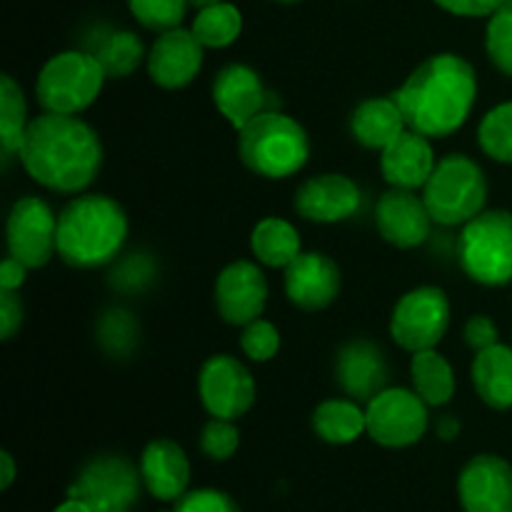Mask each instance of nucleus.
<instances>
[{
  "instance_id": "nucleus-1",
  "label": "nucleus",
  "mask_w": 512,
  "mask_h": 512,
  "mask_svg": "<svg viewBox=\"0 0 512 512\" xmlns=\"http://www.w3.org/2000/svg\"><path fill=\"white\" fill-rule=\"evenodd\" d=\"M18 158L30 178L55 193H80L103 165L98 133L78 115L43 113L30 120Z\"/></svg>"
},
{
  "instance_id": "nucleus-2",
  "label": "nucleus",
  "mask_w": 512,
  "mask_h": 512,
  "mask_svg": "<svg viewBox=\"0 0 512 512\" xmlns=\"http://www.w3.org/2000/svg\"><path fill=\"white\" fill-rule=\"evenodd\" d=\"M475 95L478 75L473 65L455 53H438L423 60L393 98L410 130L428 138H448L470 118Z\"/></svg>"
},
{
  "instance_id": "nucleus-3",
  "label": "nucleus",
  "mask_w": 512,
  "mask_h": 512,
  "mask_svg": "<svg viewBox=\"0 0 512 512\" xmlns=\"http://www.w3.org/2000/svg\"><path fill=\"white\" fill-rule=\"evenodd\" d=\"M125 238L128 215L108 195H78L58 215V255L78 270L108 265L118 258Z\"/></svg>"
},
{
  "instance_id": "nucleus-4",
  "label": "nucleus",
  "mask_w": 512,
  "mask_h": 512,
  "mask_svg": "<svg viewBox=\"0 0 512 512\" xmlns=\"http://www.w3.org/2000/svg\"><path fill=\"white\" fill-rule=\"evenodd\" d=\"M238 133L240 160L263 178H290L300 173L310 158V138L305 128L280 110H263Z\"/></svg>"
},
{
  "instance_id": "nucleus-5",
  "label": "nucleus",
  "mask_w": 512,
  "mask_h": 512,
  "mask_svg": "<svg viewBox=\"0 0 512 512\" xmlns=\"http://www.w3.org/2000/svg\"><path fill=\"white\" fill-rule=\"evenodd\" d=\"M423 200L433 215V223L445 228L465 225L483 213L488 200V180L483 168L468 155H445L425 183Z\"/></svg>"
},
{
  "instance_id": "nucleus-6",
  "label": "nucleus",
  "mask_w": 512,
  "mask_h": 512,
  "mask_svg": "<svg viewBox=\"0 0 512 512\" xmlns=\"http://www.w3.org/2000/svg\"><path fill=\"white\" fill-rule=\"evenodd\" d=\"M105 78L108 73L93 53L65 50L53 55L40 68L35 80V98L45 113L78 115L95 103Z\"/></svg>"
},
{
  "instance_id": "nucleus-7",
  "label": "nucleus",
  "mask_w": 512,
  "mask_h": 512,
  "mask_svg": "<svg viewBox=\"0 0 512 512\" xmlns=\"http://www.w3.org/2000/svg\"><path fill=\"white\" fill-rule=\"evenodd\" d=\"M460 265L465 275L485 288H500L512 280V213L483 210L460 233Z\"/></svg>"
},
{
  "instance_id": "nucleus-8",
  "label": "nucleus",
  "mask_w": 512,
  "mask_h": 512,
  "mask_svg": "<svg viewBox=\"0 0 512 512\" xmlns=\"http://www.w3.org/2000/svg\"><path fill=\"white\" fill-rule=\"evenodd\" d=\"M143 473L123 455H98L80 470L68 498L83 500L93 512L130 510L140 498Z\"/></svg>"
},
{
  "instance_id": "nucleus-9",
  "label": "nucleus",
  "mask_w": 512,
  "mask_h": 512,
  "mask_svg": "<svg viewBox=\"0 0 512 512\" xmlns=\"http://www.w3.org/2000/svg\"><path fill=\"white\" fill-rule=\"evenodd\" d=\"M450 325L448 295L433 285H423L395 303L390 318V335L408 353L430 350L445 338Z\"/></svg>"
},
{
  "instance_id": "nucleus-10",
  "label": "nucleus",
  "mask_w": 512,
  "mask_h": 512,
  "mask_svg": "<svg viewBox=\"0 0 512 512\" xmlns=\"http://www.w3.org/2000/svg\"><path fill=\"white\" fill-rule=\"evenodd\" d=\"M365 423L383 448H410L428 430V403L415 390L385 388L365 405Z\"/></svg>"
},
{
  "instance_id": "nucleus-11",
  "label": "nucleus",
  "mask_w": 512,
  "mask_h": 512,
  "mask_svg": "<svg viewBox=\"0 0 512 512\" xmlns=\"http://www.w3.org/2000/svg\"><path fill=\"white\" fill-rule=\"evenodd\" d=\"M8 253L28 270L43 268L58 253V215L45 200L25 195L8 215Z\"/></svg>"
},
{
  "instance_id": "nucleus-12",
  "label": "nucleus",
  "mask_w": 512,
  "mask_h": 512,
  "mask_svg": "<svg viewBox=\"0 0 512 512\" xmlns=\"http://www.w3.org/2000/svg\"><path fill=\"white\" fill-rule=\"evenodd\" d=\"M198 393L213 418L238 420L253 408L255 378L233 355H213L198 375Z\"/></svg>"
},
{
  "instance_id": "nucleus-13",
  "label": "nucleus",
  "mask_w": 512,
  "mask_h": 512,
  "mask_svg": "<svg viewBox=\"0 0 512 512\" xmlns=\"http://www.w3.org/2000/svg\"><path fill=\"white\" fill-rule=\"evenodd\" d=\"M268 278L260 265L250 260H235L220 270L215 280V308L230 325H248L263 315L268 305Z\"/></svg>"
},
{
  "instance_id": "nucleus-14",
  "label": "nucleus",
  "mask_w": 512,
  "mask_h": 512,
  "mask_svg": "<svg viewBox=\"0 0 512 512\" xmlns=\"http://www.w3.org/2000/svg\"><path fill=\"white\" fill-rule=\"evenodd\" d=\"M465 512H512V465L498 455H475L458 478Z\"/></svg>"
},
{
  "instance_id": "nucleus-15",
  "label": "nucleus",
  "mask_w": 512,
  "mask_h": 512,
  "mask_svg": "<svg viewBox=\"0 0 512 512\" xmlns=\"http://www.w3.org/2000/svg\"><path fill=\"white\" fill-rule=\"evenodd\" d=\"M343 288V275L338 263L323 253H300L285 268V293L295 308L305 313L325 310Z\"/></svg>"
},
{
  "instance_id": "nucleus-16",
  "label": "nucleus",
  "mask_w": 512,
  "mask_h": 512,
  "mask_svg": "<svg viewBox=\"0 0 512 512\" xmlns=\"http://www.w3.org/2000/svg\"><path fill=\"white\" fill-rule=\"evenodd\" d=\"M375 223L380 235L395 248H418L428 240L433 228V215L425 205L423 195L415 190L390 188L380 195L378 208H375Z\"/></svg>"
},
{
  "instance_id": "nucleus-17",
  "label": "nucleus",
  "mask_w": 512,
  "mask_h": 512,
  "mask_svg": "<svg viewBox=\"0 0 512 512\" xmlns=\"http://www.w3.org/2000/svg\"><path fill=\"white\" fill-rule=\"evenodd\" d=\"M203 50V43L195 38L193 30H165L148 53L150 80L165 90L185 88L203 68Z\"/></svg>"
},
{
  "instance_id": "nucleus-18",
  "label": "nucleus",
  "mask_w": 512,
  "mask_h": 512,
  "mask_svg": "<svg viewBox=\"0 0 512 512\" xmlns=\"http://www.w3.org/2000/svg\"><path fill=\"white\" fill-rule=\"evenodd\" d=\"M363 193L348 175L323 173L305 180L295 193V210L310 223H340L358 213Z\"/></svg>"
},
{
  "instance_id": "nucleus-19",
  "label": "nucleus",
  "mask_w": 512,
  "mask_h": 512,
  "mask_svg": "<svg viewBox=\"0 0 512 512\" xmlns=\"http://www.w3.org/2000/svg\"><path fill=\"white\" fill-rule=\"evenodd\" d=\"M265 85L248 65H225L213 80V103L235 130L245 128L255 115L265 110Z\"/></svg>"
},
{
  "instance_id": "nucleus-20",
  "label": "nucleus",
  "mask_w": 512,
  "mask_h": 512,
  "mask_svg": "<svg viewBox=\"0 0 512 512\" xmlns=\"http://www.w3.org/2000/svg\"><path fill=\"white\" fill-rule=\"evenodd\" d=\"M435 165L438 160H435L430 138L418 130L405 128L388 148L380 150V170L393 188H425Z\"/></svg>"
},
{
  "instance_id": "nucleus-21",
  "label": "nucleus",
  "mask_w": 512,
  "mask_h": 512,
  "mask_svg": "<svg viewBox=\"0 0 512 512\" xmlns=\"http://www.w3.org/2000/svg\"><path fill=\"white\" fill-rule=\"evenodd\" d=\"M145 490L163 503H175L188 493L190 460L185 450L173 440H153L140 458Z\"/></svg>"
},
{
  "instance_id": "nucleus-22",
  "label": "nucleus",
  "mask_w": 512,
  "mask_h": 512,
  "mask_svg": "<svg viewBox=\"0 0 512 512\" xmlns=\"http://www.w3.org/2000/svg\"><path fill=\"white\" fill-rule=\"evenodd\" d=\"M338 383L353 400H370L385 390L388 383V363L383 358V350L375 348L368 340H353L338 353L335 363Z\"/></svg>"
},
{
  "instance_id": "nucleus-23",
  "label": "nucleus",
  "mask_w": 512,
  "mask_h": 512,
  "mask_svg": "<svg viewBox=\"0 0 512 512\" xmlns=\"http://www.w3.org/2000/svg\"><path fill=\"white\" fill-rule=\"evenodd\" d=\"M405 128L408 123H405L403 110L393 95L363 100L350 118L353 138L370 150H385Z\"/></svg>"
},
{
  "instance_id": "nucleus-24",
  "label": "nucleus",
  "mask_w": 512,
  "mask_h": 512,
  "mask_svg": "<svg viewBox=\"0 0 512 512\" xmlns=\"http://www.w3.org/2000/svg\"><path fill=\"white\" fill-rule=\"evenodd\" d=\"M473 385L485 405L493 410L512 408V348L490 345L473 360Z\"/></svg>"
},
{
  "instance_id": "nucleus-25",
  "label": "nucleus",
  "mask_w": 512,
  "mask_h": 512,
  "mask_svg": "<svg viewBox=\"0 0 512 512\" xmlns=\"http://www.w3.org/2000/svg\"><path fill=\"white\" fill-rule=\"evenodd\" d=\"M313 430L320 440L330 445H348L368 433L365 423V408L355 400L333 398L325 400L313 413Z\"/></svg>"
},
{
  "instance_id": "nucleus-26",
  "label": "nucleus",
  "mask_w": 512,
  "mask_h": 512,
  "mask_svg": "<svg viewBox=\"0 0 512 512\" xmlns=\"http://www.w3.org/2000/svg\"><path fill=\"white\" fill-rule=\"evenodd\" d=\"M413 390L433 408L448 405L455 395V370L435 348L413 353L410 360Z\"/></svg>"
},
{
  "instance_id": "nucleus-27",
  "label": "nucleus",
  "mask_w": 512,
  "mask_h": 512,
  "mask_svg": "<svg viewBox=\"0 0 512 512\" xmlns=\"http://www.w3.org/2000/svg\"><path fill=\"white\" fill-rule=\"evenodd\" d=\"M250 248L255 258L268 268H288L303 253L298 230L283 218L260 220L250 235Z\"/></svg>"
},
{
  "instance_id": "nucleus-28",
  "label": "nucleus",
  "mask_w": 512,
  "mask_h": 512,
  "mask_svg": "<svg viewBox=\"0 0 512 512\" xmlns=\"http://www.w3.org/2000/svg\"><path fill=\"white\" fill-rule=\"evenodd\" d=\"M190 30L203 43V48H228L243 33V13L233 3L220 0V3L198 8Z\"/></svg>"
},
{
  "instance_id": "nucleus-29",
  "label": "nucleus",
  "mask_w": 512,
  "mask_h": 512,
  "mask_svg": "<svg viewBox=\"0 0 512 512\" xmlns=\"http://www.w3.org/2000/svg\"><path fill=\"white\" fill-rule=\"evenodd\" d=\"M28 125V103H25L23 88L10 75H3L0 78V145H3L5 158L18 153Z\"/></svg>"
},
{
  "instance_id": "nucleus-30",
  "label": "nucleus",
  "mask_w": 512,
  "mask_h": 512,
  "mask_svg": "<svg viewBox=\"0 0 512 512\" xmlns=\"http://www.w3.org/2000/svg\"><path fill=\"white\" fill-rule=\"evenodd\" d=\"M93 55L100 60L108 78H128L143 63L145 48L143 40L133 30H118V33H110L108 38L100 40Z\"/></svg>"
},
{
  "instance_id": "nucleus-31",
  "label": "nucleus",
  "mask_w": 512,
  "mask_h": 512,
  "mask_svg": "<svg viewBox=\"0 0 512 512\" xmlns=\"http://www.w3.org/2000/svg\"><path fill=\"white\" fill-rule=\"evenodd\" d=\"M478 145L500 163H512V100L485 113L478 128Z\"/></svg>"
},
{
  "instance_id": "nucleus-32",
  "label": "nucleus",
  "mask_w": 512,
  "mask_h": 512,
  "mask_svg": "<svg viewBox=\"0 0 512 512\" xmlns=\"http://www.w3.org/2000/svg\"><path fill=\"white\" fill-rule=\"evenodd\" d=\"M190 0H128V8L140 25L155 33L180 28Z\"/></svg>"
},
{
  "instance_id": "nucleus-33",
  "label": "nucleus",
  "mask_w": 512,
  "mask_h": 512,
  "mask_svg": "<svg viewBox=\"0 0 512 512\" xmlns=\"http://www.w3.org/2000/svg\"><path fill=\"white\" fill-rule=\"evenodd\" d=\"M485 48H488L495 68L512 78V0L490 15L488 30H485Z\"/></svg>"
},
{
  "instance_id": "nucleus-34",
  "label": "nucleus",
  "mask_w": 512,
  "mask_h": 512,
  "mask_svg": "<svg viewBox=\"0 0 512 512\" xmlns=\"http://www.w3.org/2000/svg\"><path fill=\"white\" fill-rule=\"evenodd\" d=\"M240 348L255 363H268L278 355L280 350V333L270 320H253L243 328V335H240Z\"/></svg>"
},
{
  "instance_id": "nucleus-35",
  "label": "nucleus",
  "mask_w": 512,
  "mask_h": 512,
  "mask_svg": "<svg viewBox=\"0 0 512 512\" xmlns=\"http://www.w3.org/2000/svg\"><path fill=\"white\" fill-rule=\"evenodd\" d=\"M240 445V433L235 428V420L213 418L203 425L200 433V450L210 460H228L233 458Z\"/></svg>"
},
{
  "instance_id": "nucleus-36",
  "label": "nucleus",
  "mask_w": 512,
  "mask_h": 512,
  "mask_svg": "<svg viewBox=\"0 0 512 512\" xmlns=\"http://www.w3.org/2000/svg\"><path fill=\"white\" fill-rule=\"evenodd\" d=\"M173 512H243L228 493L215 488L190 490L183 498L175 500Z\"/></svg>"
},
{
  "instance_id": "nucleus-37",
  "label": "nucleus",
  "mask_w": 512,
  "mask_h": 512,
  "mask_svg": "<svg viewBox=\"0 0 512 512\" xmlns=\"http://www.w3.org/2000/svg\"><path fill=\"white\" fill-rule=\"evenodd\" d=\"M20 323H23V300L15 290H0V338H13Z\"/></svg>"
},
{
  "instance_id": "nucleus-38",
  "label": "nucleus",
  "mask_w": 512,
  "mask_h": 512,
  "mask_svg": "<svg viewBox=\"0 0 512 512\" xmlns=\"http://www.w3.org/2000/svg\"><path fill=\"white\" fill-rule=\"evenodd\" d=\"M505 3L508 0H435V5L463 18H490Z\"/></svg>"
},
{
  "instance_id": "nucleus-39",
  "label": "nucleus",
  "mask_w": 512,
  "mask_h": 512,
  "mask_svg": "<svg viewBox=\"0 0 512 512\" xmlns=\"http://www.w3.org/2000/svg\"><path fill=\"white\" fill-rule=\"evenodd\" d=\"M465 343L475 353L490 348V345H498V328H495V323L488 315H473L468 320V325H465Z\"/></svg>"
},
{
  "instance_id": "nucleus-40",
  "label": "nucleus",
  "mask_w": 512,
  "mask_h": 512,
  "mask_svg": "<svg viewBox=\"0 0 512 512\" xmlns=\"http://www.w3.org/2000/svg\"><path fill=\"white\" fill-rule=\"evenodd\" d=\"M25 273H28V268L13 255H8L0 265V290H18L25 283Z\"/></svg>"
},
{
  "instance_id": "nucleus-41",
  "label": "nucleus",
  "mask_w": 512,
  "mask_h": 512,
  "mask_svg": "<svg viewBox=\"0 0 512 512\" xmlns=\"http://www.w3.org/2000/svg\"><path fill=\"white\" fill-rule=\"evenodd\" d=\"M0 470H3V478H0V488L3 490H8L10 485H13V480H15V473H18V470H15V460H13V455L8 453V450H3V453H0Z\"/></svg>"
},
{
  "instance_id": "nucleus-42",
  "label": "nucleus",
  "mask_w": 512,
  "mask_h": 512,
  "mask_svg": "<svg viewBox=\"0 0 512 512\" xmlns=\"http://www.w3.org/2000/svg\"><path fill=\"white\" fill-rule=\"evenodd\" d=\"M53 512H93L88 508V505L83 503V500H75V498H68L63 505H58Z\"/></svg>"
},
{
  "instance_id": "nucleus-43",
  "label": "nucleus",
  "mask_w": 512,
  "mask_h": 512,
  "mask_svg": "<svg viewBox=\"0 0 512 512\" xmlns=\"http://www.w3.org/2000/svg\"><path fill=\"white\" fill-rule=\"evenodd\" d=\"M458 430H460V425L458 423H455V420L453 418H445L443 420V423H440V428H438V433L440 435H443V438H453V435L455 433H458Z\"/></svg>"
},
{
  "instance_id": "nucleus-44",
  "label": "nucleus",
  "mask_w": 512,
  "mask_h": 512,
  "mask_svg": "<svg viewBox=\"0 0 512 512\" xmlns=\"http://www.w3.org/2000/svg\"><path fill=\"white\" fill-rule=\"evenodd\" d=\"M213 3H220V0H190V5H195V8H205V5Z\"/></svg>"
},
{
  "instance_id": "nucleus-45",
  "label": "nucleus",
  "mask_w": 512,
  "mask_h": 512,
  "mask_svg": "<svg viewBox=\"0 0 512 512\" xmlns=\"http://www.w3.org/2000/svg\"><path fill=\"white\" fill-rule=\"evenodd\" d=\"M273 3H283V5H293V3H303V0H273Z\"/></svg>"
},
{
  "instance_id": "nucleus-46",
  "label": "nucleus",
  "mask_w": 512,
  "mask_h": 512,
  "mask_svg": "<svg viewBox=\"0 0 512 512\" xmlns=\"http://www.w3.org/2000/svg\"><path fill=\"white\" fill-rule=\"evenodd\" d=\"M118 512H133V510H118Z\"/></svg>"
},
{
  "instance_id": "nucleus-47",
  "label": "nucleus",
  "mask_w": 512,
  "mask_h": 512,
  "mask_svg": "<svg viewBox=\"0 0 512 512\" xmlns=\"http://www.w3.org/2000/svg\"><path fill=\"white\" fill-rule=\"evenodd\" d=\"M165 512H173V510H165Z\"/></svg>"
}]
</instances>
